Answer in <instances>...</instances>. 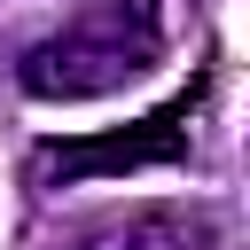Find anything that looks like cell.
<instances>
[{
  "label": "cell",
  "mask_w": 250,
  "mask_h": 250,
  "mask_svg": "<svg viewBox=\"0 0 250 250\" xmlns=\"http://www.w3.org/2000/svg\"><path fill=\"white\" fill-rule=\"evenodd\" d=\"M156 55H164L156 0H78L55 31H39L16 55V86L39 102H94L148 78Z\"/></svg>",
  "instance_id": "1"
},
{
  "label": "cell",
  "mask_w": 250,
  "mask_h": 250,
  "mask_svg": "<svg viewBox=\"0 0 250 250\" xmlns=\"http://www.w3.org/2000/svg\"><path fill=\"white\" fill-rule=\"evenodd\" d=\"M102 250H227V234H219L211 211H141Z\"/></svg>",
  "instance_id": "2"
}]
</instances>
